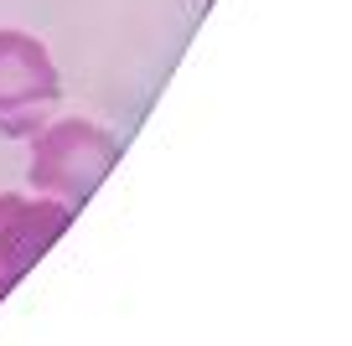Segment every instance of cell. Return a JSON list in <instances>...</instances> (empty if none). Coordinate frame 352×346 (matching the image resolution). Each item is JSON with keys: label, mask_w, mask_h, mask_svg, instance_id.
Returning a JSON list of instances; mask_svg holds the SVG:
<instances>
[{"label": "cell", "mask_w": 352, "mask_h": 346, "mask_svg": "<svg viewBox=\"0 0 352 346\" xmlns=\"http://www.w3.org/2000/svg\"><path fill=\"white\" fill-rule=\"evenodd\" d=\"M114 161H120V145L94 119H57L32 135L26 181L36 186V196H52L63 207H83L104 186V176L114 171Z\"/></svg>", "instance_id": "obj_1"}, {"label": "cell", "mask_w": 352, "mask_h": 346, "mask_svg": "<svg viewBox=\"0 0 352 346\" xmlns=\"http://www.w3.org/2000/svg\"><path fill=\"white\" fill-rule=\"evenodd\" d=\"M63 98L57 62L32 32H0V130L36 135Z\"/></svg>", "instance_id": "obj_2"}, {"label": "cell", "mask_w": 352, "mask_h": 346, "mask_svg": "<svg viewBox=\"0 0 352 346\" xmlns=\"http://www.w3.org/2000/svg\"><path fill=\"white\" fill-rule=\"evenodd\" d=\"M67 222H73V207L52 202V196L0 192V300L36 269V259L52 253Z\"/></svg>", "instance_id": "obj_3"}]
</instances>
